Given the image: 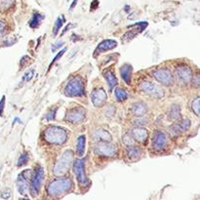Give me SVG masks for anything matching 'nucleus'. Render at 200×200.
Listing matches in <instances>:
<instances>
[{
  "label": "nucleus",
  "instance_id": "obj_1",
  "mask_svg": "<svg viewBox=\"0 0 200 200\" xmlns=\"http://www.w3.org/2000/svg\"><path fill=\"white\" fill-rule=\"evenodd\" d=\"M73 184L72 181L70 179H59L55 180L52 183L49 184L47 188L48 194L52 197H57V196H60L62 194L65 193V192L69 191L72 188Z\"/></svg>",
  "mask_w": 200,
  "mask_h": 200
},
{
  "label": "nucleus",
  "instance_id": "obj_2",
  "mask_svg": "<svg viewBox=\"0 0 200 200\" xmlns=\"http://www.w3.org/2000/svg\"><path fill=\"white\" fill-rule=\"evenodd\" d=\"M46 142L53 144H62L68 140V134L65 129L58 126H50L46 129L44 134Z\"/></svg>",
  "mask_w": 200,
  "mask_h": 200
},
{
  "label": "nucleus",
  "instance_id": "obj_3",
  "mask_svg": "<svg viewBox=\"0 0 200 200\" xmlns=\"http://www.w3.org/2000/svg\"><path fill=\"white\" fill-rule=\"evenodd\" d=\"M73 161V152L71 150H66L62 154V156L59 159L54 167V175L57 177L64 176L68 173L69 167L71 166Z\"/></svg>",
  "mask_w": 200,
  "mask_h": 200
},
{
  "label": "nucleus",
  "instance_id": "obj_4",
  "mask_svg": "<svg viewBox=\"0 0 200 200\" xmlns=\"http://www.w3.org/2000/svg\"><path fill=\"white\" fill-rule=\"evenodd\" d=\"M84 94V82L81 77H73L68 81V83L65 87V95L68 97H81Z\"/></svg>",
  "mask_w": 200,
  "mask_h": 200
},
{
  "label": "nucleus",
  "instance_id": "obj_5",
  "mask_svg": "<svg viewBox=\"0 0 200 200\" xmlns=\"http://www.w3.org/2000/svg\"><path fill=\"white\" fill-rule=\"evenodd\" d=\"M152 75L159 83H161L165 86H173L175 83L174 77L171 71L167 68H158L152 72Z\"/></svg>",
  "mask_w": 200,
  "mask_h": 200
},
{
  "label": "nucleus",
  "instance_id": "obj_6",
  "mask_svg": "<svg viewBox=\"0 0 200 200\" xmlns=\"http://www.w3.org/2000/svg\"><path fill=\"white\" fill-rule=\"evenodd\" d=\"M95 152L105 157H113L118 152V149L115 144H110L109 143L100 142L98 146L95 147Z\"/></svg>",
  "mask_w": 200,
  "mask_h": 200
},
{
  "label": "nucleus",
  "instance_id": "obj_7",
  "mask_svg": "<svg viewBox=\"0 0 200 200\" xmlns=\"http://www.w3.org/2000/svg\"><path fill=\"white\" fill-rule=\"evenodd\" d=\"M140 89L142 90L144 94L149 95L151 97L160 99L164 96V91L161 90L158 86L155 84L149 82V81H143L140 84Z\"/></svg>",
  "mask_w": 200,
  "mask_h": 200
},
{
  "label": "nucleus",
  "instance_id": "obj_8",
  "mask_svg": "<svg viewBox=\"0 0 200 200\" xmlns=\"http://www.w3.org/2000/svg\"><path fill=\"white\" fill-rule=\"evenodd\" d=\"M74 173L76 175L77 181L81 187H86L89 184V180L85 173V163L83 159L76 160L74 163Z\"/></svg>",
  "mask_w": 200,
  "mask_h": 200
},
{
  "label": "nucleus",
  "instance_id": "obj_9",
  "mask_svg": "<svg viewBox=\"0 0 200 200\" xmlns=\"http://www.w3.org/2000/svg\"><path fill=\"white\" fill-rule=\"evenodd\" d=\"M43 179H44V170L41 166L36 169L34 176L32 177V181H31V194L32 196H36L38 194V192L40 190L43 183Z\"/></svg>",
  "mask_w": 200,
  "mask_h": 200
},
{
  "label": "nucleus",
  "instance_id": "obj_10",
  "mask_svg": "<svg viewBox=\"0 0 200 200\" xmlns=\"http://www.w3.org/2000/svg\"><path fill=\"white\" fill-rule=\"evenodd\" d=\"M191 125V122L190 119H181L180 121H178L177 123H174L171 127L169 128V132L173 137H178L180 136L181 133L187 132L190 130Z\"/></svg>",
  "mask_w": 200,
  "mask_h": 200
},
{
  "label": "nucleus",
  "instance_id": "obj_11",
  "mask_svg": "<svg viewBox=\"0 0 200 200\" xmlns=\"http://www.w3.org/2000/svg\"><path fill=\"white\" fill-rule=\"evenodd\" d=\"M31 175V171L30 170H25L22 174H20L19 177H18L17 180V187L18 190H19V192L22 195H27L29 187H28V181H29V177Z\"/></svg>",
  "mask_w": 200,
  "mask_h": 200
},
{
  "label": "nucleus",
  "instance_id": "obj_12",
  "mask_svg": "<svg viewBox=\"0 0 200 200\" xmlns=\"http://www.w3.org/2000/svg\"><path fill=\"white\" fill-rule=\"evenodd\" d=\"M168 144V138L165 133L155 131L152 138V147L157 151L164 150Z\"/></svg>",
  "mask_w": 200,
  "mask_h": 200
},
{
  "label": "nucleus",
  "instance_id": "obj_13",
  "mask_svg": "<svg viewBox=\"0 0 200 200\" xmlns=\"http://www.w3.org/2000/svg\"><path fill=\"white\" fill-rule=\"evenodd\" d=\"M176 74L178 76V79L180 80V82L184 85H187L190 83L192 78V70L190 68H188L187 65H179L176 68Z\"/></svg>",
  "mask_w": 200,
  "mask_h": 200
},
{
  "label": "nucleus",
  "instance_id": "obj_14",
  "mask_svg": "<svg viewBox=\"0 0 200 200\" xmlns=\"http://www.w3.org/2000/svg\"><path fill=\"white\" fill-rule=\"evenodd\" d=\"M85 118V110L82 107H74L72 109H69L66 112L65 120L71 122L73 124L80 123Z\"/></svg>",
  "mask_w": 200,
  "mask_h": 200
},
{
  "label": "nucleus",
  "instance_id": "obj_15",
  "mask_svg": "<svg viewBox=\"0 0 200 200\" xmlns=\"http://www.w3.org/2000/svg\"><path fill=\"white\" fill-rule=\"evenodd\" d=\"M92 103L96 107L102 106L103 103L106 102L107 100V95L103 89H97L92 93Z\"/></svg>",
  "mask_w": 200,
  "mask_h": 200
},
{
  "label": "nucleus",
  "instance_id": "obj_16",
  "mask_svg": "<svg viewBox=\"0 0 200 200\" xmlns=\"http://www.w3.org/2000/svg\"><path fill=\"white\" fill-rule=\"evenodd\" d=\"M147 24L146 22H142V23H139V28H136V29H131V30H129L125 33V34L122 36V42H129L130 40L134 39L137 34H139L140 32H142L144 28L147 27Z\"/></svg>",
  "mask_w": 200,
  "mask_h": 200
},
{
  "label": "nucleus",
  "instance_id": "obj_17",
  "mask_svg": "<svg viewBox=\"0 0 200 200\" xmlns=\"http://www.w3.org/2000/svg\"><path fill=\"white\" fill-rule=\"evenodd\" d=\"M116 46H117V42L115 41V40H112V39L105 40V41H103V42L100 43L99 45H98V47L96 48L94 56L96 57L100 53H103V52H106V51L112 50L113 48H115Z\"/></svg>",
  "mask_w": 200,
  "mask_h": 200
},
{
  "label": "nucleus",
  "instance_id": "obj_18",
  "mask_svg": "<svg viewBox=\"0 0 200 200\" xmlns=\"http://www.w3.org/2000/svg\"><path fill=\"white\" fill-rule=\"evenodd\" d=\"M132 137L135 141L139 143H144L149 137V132L147 130L141 127H137L132 130Z\"/></svg>",
  "mask_w": 200,
  "mask_h": 200
},
{
  "label": "nucleus",
  "instance_id": "obj_19",
  "mask_svg": "<svg viewBox=\"0 0 200 200\" xmlns=\"http://www.w3.org/2000/svg\"><path fill=\"white\" fill-rule=\"evenodd\" d=\"M131 110H132V113L134 114V115L142 117L147 112V106L144 103H142V102L135 103H133L132 105Z\"/></svg>",
  "mask_w": 200,
  "mask_h": 200
},
{
  "label": "nucleus",
  "instance_id": "obj_20",
  "mask_svg": "<svg viewBox=\"0 0 200 200\" xmlns=\"http://www.w3.org/2000/svg\"><path fill=\"white\" fill-rule=\"evenodd\" d=\"M120 74L122 79H123L126 84H131V78H132V65L129 64H125L121 66L120 68Z\"/></svg>",
  "mask_w": 200,
  "mask_h": 200
},
{
  "label": "nucleus",
  "instance_id": "obj_21",
  "mask_svg": "<svg viewBox=\"0 0 200 200\" xmlns=\"http://www.w3.org/2000/svg\"><path fill=\"white\" fill-rule=\"evenodd\" d=\"M94 138L98 142H103V143H110L112 142V135L109 132L103 130V129H99L95 132Z\"/></svg>",
  "mask_w": 200,
  "mask_h": 200
},
{
  "label": "nucleus",
  "instance_id": "obj_22",
  "mask_svg": "<svg viewBox=\"0 0 200 200\" xmlns=\"http://www.w3.org/2000/svg\"><path fill=\"white\" fill-rule=\"evenodd\" d=\"M181 117V107L178 105H173L168 112V119L171 121L179 120Z\"/></svg>",
  "mask_w": 200,
  "mask_h": 200
},
{
  "label": "nucleus",
  "instance_id": "obj_23",
  "mask_svg": "<svg viewBox=\"0 0 200 200\" xmlns=\"http://www.w3.org/2000/svg\"><path fill=\"white\" fill-rule=\"evenodd\" d=\"M105 78L107 81L109 90H112V89L117 85V79H116L115 75H114V73L112 71V70H107V71L105 73Z\"/></svg>",
  "mask_w": 200,
  "mask_h": 200
},
{
  "label": "nucleus",
  "instance_id": "obj_24",
  "mask_svg": "<svg viewBox=\"0 0 200 200\" xmlns=\"http://www.w3.org/2000/svg\"><path fill=\"white\" fill-rule=\"evenodd\" d=\"M85 143H86V138L85 136H80L77 140V146H76V153L79 157L83 156L85 151Z\"/></svg>",
  "mask_w": 200,
  "mask_h": 200
},
{
  "label": "nucleus",
  "instance_id": "obj_25",
  "mask_svg": "<svg viewBox=\"0 0 200 200\" xmlns=\"http://www.w3.org/2000/svg\"><path fill=\"white\" fill-rule=\"evenodd\" d=\"M44 19V16L39 13H35L32 16V19L29 22V27L31 28H36L39 27V25L41 24V22Z\"/></svg>",
  "mask_w": 200,
  "mask_h": 200
},
{
  "label": "nucleus",
  "instance_id": "obj_26",
  "mask_svg": "<svg viewBox=\"0 0 200 200\" xmlns=\"http://www.w3.org/2000/svg\"><path fill=\"white\" fill-rule=\"evenodd\" d=\"M127 153H128V157L130 158L131 160H137L138 158H140L141 154H142V151H141L139 147H136L133 146L128 149Z\"/></svg>",
  "mask_w": 200,
  "mask_h": 200
},
{
  "label": "nucleus",
  "instance_id": "obj_27",
  "mask_svg": "<svg viewBox=\"0 0 200 200\" xmlns=\"http://www.w3.org/2000/svg\"><path fill=\"white\" fill-rule=\"evenodd\" d=\"M15 4V0H1L0 2V12H5L12 8Z\"/></svg>",
  "mask_w": 200,
  "mask_h": 200
},
{
  "label": "nucleus",
  "instance_id": "obj_28",
  "mask_svg": "<svg viewBox=\"0 0 200 200\" xmlns=\"http://www.w3.org/2000/svg\"><path fill=\"white\" fill-rule=\"evenodd\" d=\"M114 93H115V97H116V100L118 102H123L125 100H127V98H128L127 93L121 88H116Z\"/></svg>",
  "mask_w": 200,
  "mask_h": 200
},
{
  "label": "nucleus",
  "instance_id": "obj_29",
  "mask_svg": "<svg viewBox=\"0 0 200 200\" xmlns=\"http://www.w3.org/2000/svg\"><path fill=\"white\" fill-rule=\"evenodd\" d=\"M191 109L197 116H200V96L195 98L191 103Z\"/></svg>",
  "mask_w": 200,
  "mask_h": 200
},
{
  "label": "nucleus",
  "instance_id": "obj_30",
  "mask_svg": "<svg viewBox=\"0 0 200 200\" xmlns=\"http://www.w3.org/2000/svg\"><path fill=\"white\" fill-rule=\"evenodd\" d=\"M122 142L127 146H133L135 144V140L130 134H125L122 137Z\"/></svg>",
  "mask_w": 200,
  "mask_h": 200
},
{
  "label": "nucleus",
  "instance_id": "obj_31",
  "mask_svg": "<svg viewBox=\"0 0 200 200\" xmlns=\"http://www.w3.org/2000/svg\"><path fill=\"white\" fill-rule=\"evenodd\" d=\"M64 22H65L64 17H59L58 18V20L56 22V25H55V28H54V31H53L54 36H56L58 34V32L60 31L61 28L62 27V25H64Z\"/></svg>",
  "mask_w": 200,
  "mask_h": 200
},
{
  "label": "nucleus",
  "instance_id": "obj_32",
  "mask_svg": "<svg viewBox=\"0 0 200 200\" xmlns=\"http://www.w3.org/2000/svg\"><path fill=\"white\" fill-rule=\"evenodd\" d=\"M28 161V154L27 152H24L21 154V156L19 158V160H18V167H22V166L25 165Z\"/></svg>",
  "mask_w": 200,
  "mask_h": 200
},
{
  "label": "nucleus",
  "instance_id": "obj_33",
  "mask_svg": "<svg viewBox=\"0 0 200 200\" xmlns=\"http://www.w3.org/2000/svg\"><path fill=\"white\" fill-rule=\"evenodd\" d=\"M190 82L191 86L193 88H200V73H196V74L192 75Z\"/></svg>",
  "mask_w": 200,
  "mask_h": 200
},
{
  "label": "nucleus",
  "instance_id": "obj_34",
  "mask_svg": "<svg viewBox=\"0 0 200 200\" xmlns=\"http://www.w3.org/2000/svg\"><path fill=\"white\" fill-rule=\"evenodd\" d=\"M33 73H34V70L31 69V70H28V71L25 73V74L24 75V78L23 80L25 81V82H28L29 80L32 79V76H33Z\"/></svg>",
  "mask_w": 200,
  "mask_h": 200
},
{
  "label": "nucleus",
  "instance_id": "obj_35",
  "mask_svg": "<svg viewBox=\"0 0 200 200\" xmlns=\"http://www.w3.org/2000/svg\"><path fill=\"white\" fill-rule=\"evenodd\" d=\"M6 28H7V25H6L5 22L2 21V20H0V37H2V36L5 34Z\"/></svg>",
  "mask_w": 200,
  "mask_h": 200
},
{
  "label": "nucleus",
  "instance_id": "obj_36",
  "mask_svg": "<svg viewBox=\"0 0 200 200\" xmlns=\"http://www.w3.org/2000/svg\"><path fill=\"white\" fill-rule=\"evenodd\" d=\"M65 51H66V48H64V49H62V50L61 52H59V54H58L57 56H56V57H55V58L53 59V61H52V62H51V64H50V68H51V65H53V64H55V62H57V61L59 60V59H60L61 57H62V55L65 54Z\"/></svg>",
  "mask_w": 200,
  "mask_h": 200
},
{
  "label": "nucleus",
  "instance_id": "obj_37",
  "mask_svg": "<svg viewBox=\"0 0 200 200\" xmlns=\"http://www.w3.org/2000/svg\"><path fill=\"white\" fill-rule=\"evenodd\" d=\"M56 112H57V109H54V110L52 109L51 112L47 114V116H46V120H48V121L53 120L54 118H55V115H56Z\"/></svg>",
  "mask_w": 200,
  "mask_h": 200
},
{
  "label": "nucleus",
  "instance_id": "obj_38",
  "mask_svg": "<svg viewBox=\"0 0 200 200\" xmlns=\"http://www.w3.org/2000/svg\"><path fill=\"white\" fill-rule=\"evenodd\" d=\"M10 196H11V192L9 188H6V190H4L1 192V197L3 199H9Z\"/></svg>",
  "mask_w": 200,
  "mask_h": 200
},
{
  "label": "nucleus",
  "instance_id": "obj_39",
  "mask_svg": "<svg viewBox=\"0 0 200 200\" xmlns=\"http://www.w3.org/2000/svg\"><path fill=\"white\" fill-rule=\"evenodd\" d=\"M4 106H5V96H3L1 101H0V116H3L4 112Z\"/></svg>",
  "mask_w": 200,
  "mask_h": 200
},
{
  "label": "nucleus",
  "instance_id": "obj_40",
  "mask_svg": "<svg viewBox=\"0 0 200 200\" xmlns=\"http://www.w3.org/2000/svg\"><path fill=\"white\" fill-rule=\"evenodd\" d=\"M64 44H65L64 41H59L56 44H54V45L52 46V52H53V53H55V52H56L59 49V48H61L62 45H64Z\"/></svg>",
  "mask_w": 200,
  "mask_h": 200
},
{
  "label": "nucleus",
  "instance_id": "obj_41",
  "mask_svg": "<svg viewBox=\"0 0 200 200\" xmlns=\"http://www.w3.org/2000/svg\"><path fill=\"white\" fill-rule=\"evenodd\" d=\"M146 120H136L135 121V124H137V125H143V124H146Z\"/></svg>",
  "mask_w": 200,
  "mask_h": 200
},
{
  "label": "nucleus",
  "instance_id": "obj_42",
  "mask_svg": "<svg viewBox=\"0 0 200 200\" xmlns=\"http://www.w3.org/2000/svg\"><path fill=\"white\" fill-rule=\"evenodd\" d=\"M77 1H78V0H73L72 4H71V6H70V10H72L73 8H74V7H75V5L77 4Z\"/></svg>",
  "mask_w": 200,
  "mask_h": 200
},
{
  "label": "nucleus",
  "instance_id": "obj_43",
  "mask_svg": "<svg viewBox=\"0 0 200 200\" xmlns=\"http://www.w3.org/2000/svg\"><path fill=\"white\" fill-rule=\"evenodd\" d=\"M129 9H130V7H129L128 5H126V6H125V11H126V12H128Z\"/></svg>",
  "mask_w": 200,
  "mask_h": 200
}]
</instances>
